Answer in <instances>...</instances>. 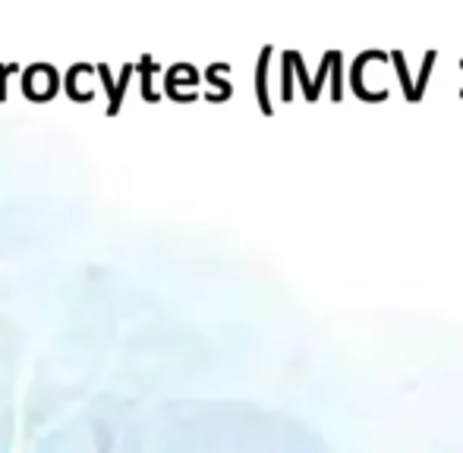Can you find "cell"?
<instances>
[{
  "mask_svg": "<svg viewBox=\"0 0 463 453\" xmlns=\"http://www.w3.org/2000/svg\"><path fill=\"white\" fill-rule=\"evenodd\" d=\"M391 60H394L397 73H401V82H403V95H407V101H420L422 92H426L429 86V76H432V67H435V51H429L426 60H422V73H420V82L416 86H410V73H407V60H403L401 51H394L391 54Z\"/></svg>",
  "mask_w": 463,
  "mask_h": 453,
  "instance_id": "6da1fadb",
  "label": "cell"
},
{
  "mask_svg": "<svg viewBox=\"0 0 463 453\" xmlns=\"http://www.w3.org/2000/svg\"><path fill=\"white\" fill-rule=\"evenodd\" d=\"M269 60H271V48H265L262 57H259V69H256V92H259V107H262V114H271V101H269Z\"/></svg>",
  "mask_w": 463,
  "mask_h": 453,
  "instance_id": "7a4b0ae2",
  "label": "cell"
},
{
  "mask_svg": "<svg viewBox=\"0 0 463 453\" xmlns=\"http://www.w3.org/2000/svg\"><path fill=\"white\" fill-rule=\"evenodd\" d=\"M152 57H142L139 60V73H142V95H146V101H158V95L152 92Z\"/></svg>",
  "mask_w": 463,
  "mask_h": 453,
  "instance_id": "3957f363",
  "label": "cell"
},
{
  "mask_svg": "<svg viewBox=\"0 0 463 453\" xmlns=\"http://www.w3.org/2000/svg\"><path fill=\"white\" fill-rule=\"evenodd\" d=\"M290 67H293L290 54H284V76H280V95H284V101H290V95H293V76H290Z\"/></svg>",
  "mask_w": 463,
  "mask_h": 453,
  "instance_id": "277c9868",
  "label": "cell"
},
{
  "mask_svg": "<svg viewBox=\"0 0 463 453\" xmlns=\"http://www.w3.org/2000/svg\"><path fill=\"white\" fill-rule=\"evenodd\" d=\"M13 69H16V73H19L16 63H0V101L6 98V73H13Z\"/></svg>",
  "mask_w": 463,
  "mask_h": 453,
  "instance_id": "5b68a950",
  "label": "cell"
},
{
  "mask_svg": "<svg viewBox=\"0 0 463 453\" xmlns=\"http://www.w3.org/2000/svg\"><path fill=\"white\" fill-rule=\"evenodd\" d=\"M214 73H218V67H212V69H208V79H212V82H221ZM221 95H224V98H227V95H231V86H221Z\"/></svg>",
  "mask_w": 463,
  "mask_h": 453,
  "instance_id": "8992f818",
  "label": "cell"
},
{
  "mask_svg": "<svg viewBox=\"0 0 463 453\" xmlns=\"http://www.w3.org/2000/svg\"><path fill=\"white\" fill-rule=\"evenodd\" d=\"M460 69H463V60H460ZM460 98H463V88H460Z\"/></svg>",
  "mask_w": 463,
  "mask_h": 453,
  "instance_id": "52a82bcc",
  "label": "cell"
}]
</instances>
